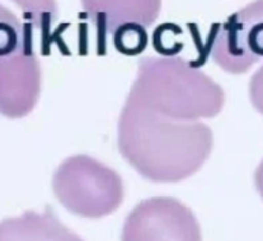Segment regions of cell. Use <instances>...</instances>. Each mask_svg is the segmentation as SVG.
Returning a JSON list of instances; mask_svg holds the SVG:
<instances>
[{
    "label": "cell",
    "mask_w": 263,
    "mask_h": 241,
    "mask_svg": "<svg viewBox=\"0 0 263 241\" xmlns=\"http://www.w3.org/2000/svg\"><path fill=\"white\" fill-rule=\"evenodd\" d=\"M39 26L51 25L57 17L55 0H12Z\"/></svg>",
    "instance_id": "cell-11"
},
{
    "label": "cell",
    "mask_w": 263,
    "mask_h": 241,
    "mask_svg": "<svg viewBox=\"0 0 263 241\" xmlns=\"http://www.w3.org/2000/svg\"><path fill=\"white\" fill-rule=\"evenodd\" d=\"M0 241H83L66 228L52 208L42 212L26 211L0 222Z\"/></svg>",
    "instance_id": "cell-8"
},
{
    "label": "cell",
    "mask_w": 263,
    "mask_h": 241,
    "mask_svg": "<svg viewBox=\"0 0 263 241\" xmlns=\"http://www.w3.org/2000/svg\"><path fill=\"white\" fill-rule=\"evenodd\" d=\"M120 241H202L193 211L171 197L140 202L126 217Z\"/></svg>",
    "instance_id": "cell-4"
},
{
    "label": "cell",
    "mask_w": 263,
    "mask_h": 241,
    "mask_svg": "<svg viewBox=\"0 0 263 241\" xmlns=\"http://www.w3.org/2000/svg\"><path fill=\"white\" fill-rule=\"evenodd\" d=\"M82 6L100 34H112L126 23L151 26L162 9V0H82Z\"/></svg>",
    "instance_id": "cell-7"
},
{
    "label": "cell",
    "mask_w": 263,
    "mask_h": 241,
    "mask_svg": "<svg viewBox=\"0 0 263 241\" xmlns=\"http://www.w3.org/2000/svg\"><path fill=\"white\" fill-rule=\"evenodd\" d=\"M117 148L145 180L177 183L205 165L213 132L202 122L171 120L126 98L117 122Z\"/></svg>",
    "instance_id": "cell-1"
},
{
    "label": "cell",
    "mask_w": 263,
    "mask_h": 241,
    "mask_svg": "<svg viewBox=\"0 0 263 241\" xmlns=\"http://www.w3.org/2000/svg\"><path fill=\"white\" fill-rule=\"evenodd\" d=\"M57 202L72 215L99 220L114 214L125 198L122 177L89 155L65 158L52 175Z\"/></svg>",
    "instance_id": "cell-3"
},
{
    "label": "cell",
    "mask_w": 263,
    "mask_h": 241,
    "mask_svg": "<svg viewBox=\"0 0 263 241\" xmlns=\"http://www.w3.org/2000/svg\"><path fill=\"white\" fill-rule=\"evenodd\" d=\"M254 183H256V189H257L259 195L262 197V200H263V160L260 162V165L257 166V169H256V174H254Z\"/></svg>",
    "instance_id": "cell-13"
},
{
    "label": "cell",
    "mask_w": 263,
    "mask_h": 241,
    "mask_svg": "<svg viewBox=\"0 0 263 241\" xmlns=\"http://www.w3.org/2000/svg\"><path fill=\"white\" fill-rule=\"evenodd\" d=\"M251 105L263 115V65L254 72L248 86Z\"/></svg>",
    "instance_id": "cell-12"
},
{
    "label": "cell",
    "mask_w": 263,
    "mask_h": 241,
    "mask_svg": "<svg viewBox=\"0 0 263 241\" xmlns=\"http://www.w3.org/2000/svg\"><path fill=\"white\" fill-rule=\"evenodd\" d=\"M26 37L28 32L22 26L17 15L12 14L6 6L0 5V57L18 51Z\"/></svg>",
    "instance_id": "cell-9"
},
{
    "label": "cell",
    "mask_w": 263,
    "mask_h": 241,
    "mask_svg": "<svg viewBox=\"0 0 263 241\" xmlns=\"http://www.w3.org/2000/svg\"><path fill=\"white\" fill-rule=\"evenodd\" d=\"M40 86V63L28 34L18 51L0 57V114L8 118L26 117L37 105Z\"/></svg>",
    "instance_id": "cell-6"
},
{
    "label": "cell",
    "mask_w": 263,
    "mask_h": 241,
    "mask_svg": "<svg viewBox=\"0 0 263 241\" xmlns=\"http://www.w3.org/2000/svg\"><path fill=\"white\" fill-rule=\"evenodd\" d=\"M112 43L125 55H139L148 45L146 28L139 23H126L112 32Z\"/></svg>",
    "instance_id": "cell-10"
},
{
    "label": "cell",
    "mask_w": 263,
    "mask_h": 241,
    "mask_svg": "<svg viewBox=\"0 0 263 241\" xmlns=\"http://www.w3.org/2000/svg\"><path fill=\"white\" fill-rule=\"evenodd\" d=\"M211 58L230 74H245L263 58V0H254L219 25Z\"/></svg>",
    "instance_id": "cell-5"
},
{
    "label": "cell",
    "mask_w": 263,
    "mask_h": 241,
    "mask_svg": "<svg viewBox=\"0 0 263 241\" xmlns=\"http://www.w3.org/2000/svg\"><path fill=\"white\" fill-rule=\"evenodd\" d=\"M126 98L177 122L214 118L225 106L222 86L177 55L140 58Z\"/></svg>",
    "instance_id": "cell-2"
}]
</instances>
